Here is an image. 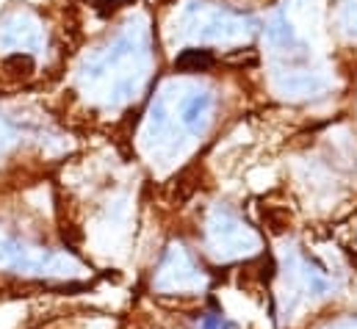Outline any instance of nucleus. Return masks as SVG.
I'll return each instance as SVG.
<instances>
[{"label":"nucleus","instance_id":"nucleus-1","mask_svg":"<svg viewBox=\"0 0 357 329\" xmlns=\"http://www.w3.org/2000/svg\"><path fill=\"white\" fill-rule=\"evenodd\" d=\"M178 64H180V67H188V64H194V67L199 70V67H211V59H208V56H197V53H185V56H183V59L178 61Z\"/></svg>","mask_w":357,"mask_h":329}]
</instances>
